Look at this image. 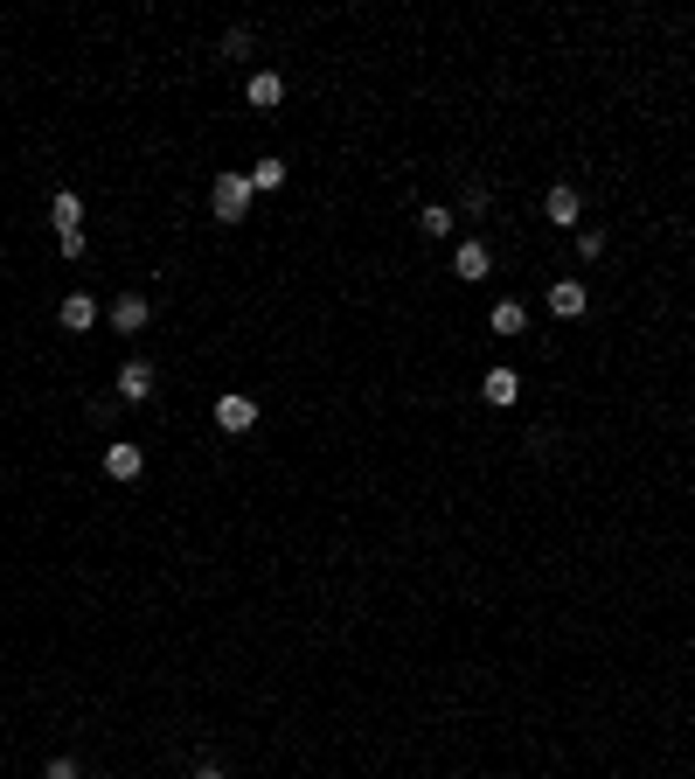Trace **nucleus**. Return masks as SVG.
I'll return each mask as SVG.
<instances>
[{
  "instance_id": "2",
  "label": "nucleus",
  "mask_w": 695,
  "mask_h": 779,
  "mask_svg": "<svg viewBox=\"0 0 695 779\" xmlns=\"http://www.w3.org/2000/svg\"><path fill=\"white\" fill-rule=\"evenodd\" d=\"M49 223H56V244H63V258H84V202H77L70 188L49 202Z\"/></svg>"
},
{
  "instance_id": "14",
  "label": "nucleus",
  "mask_w": 695,
  "mask_h": 779,
  "mask_svg": "<svg viewBox=\"0 0 695 779\" xmlns=\"http://www.w3.org/2000/svg\"><path fill=\"white\" fill-rule=\"evenodd\" d=\"M417 230H424V237H452V209H438V202H431V209L417 216Z\"/></svg>"
},
{
  "instance_id": "12",
  "label": "nucleus",
  "mask_w": 695,
  "mask_h": 779,
  "mask_svg": "<svg viewBox=\"0 0 695 779\" xmlns=\"http://www.w3.org/2000/svg\"><path fill=\"white\" fill-rule=\"evenodd\" d=\"M244 98H251V105H258V112H272L278 98H285V84H278V70H258V77H251V91H244Z\"/></svg>"
},
{
  "instance_id": "16",
  "label": "nucleus",
  "mask_w": 695,
  "mask_h": 779,
  "mask_svg": "<svg viewBox=\"0 0 695 779\" xmlns=\"http://www.w3.org/2000/svg\"><path fill=\"white\" fill-rule=\"evenodd\" d=\"M42 779H84V766H77V759H49V773Z\"/></svg>"
},
{
  "instance_id": "7",
  "label": "nucleus",
  "mask_w": 695,
  "mask_h": 779,
  "mask_svg": "<svg viewBox=\"0 0 695 779\" xmlns=\"http://www.w3.org/2000/svg\"><path fill=\"white\" fill-rule=\"evenodd\" d=\"M584 307H591V293H584L577 279H556V286H550V313H556V320H577Z\"/></svg>"
},
{
  "instance_id": "11",
  "label": "nucleus",
  "mask_w": 695,
  "mask_h": 779,
  "mask_svg": "<svg viewBox=\"0 0 695 779\" xmlns=\"http://www.w3.org/2000/svg\"><path fill=\"white\" fill-rule=\"evenodd\" d=\"M146 320H153V307H146V300H139V293H126V300H119V307H112V327H119V334H139V327H146Z\"/></svg>"
},
{
  "instance_id": "10",
  "label": "nucleus",
  "mask_w": 695,
  "mask_h": 779,
  "mask_svg": "<svg viewBox=\"0 0 695 779\" xmlns=\"http://www.w3.org/2000/svg\"><path fill=\"white\" fill-rule=\"evenodd\" d=\"M139 467H146L139 446H105V473H112V480H139Z\"/></svg>"
},
{
  "instance_id": "6",
  "label": "nucleus",
  "mask_w": 695,
  "mask_h": 779,
  "mask_svg": "<svg viewBox=\"0 0 695 779\" xmlns=\"http://www.w3.org/2000/svg\"><path fill=\"white\" fill-rule=\"evenodd\" d=\"M480 397H487L494 411H508V404L522 397V376H515V369H487V383H480Z\"/></svg>"
},
{
  "instance_id": "5",
  "label": "nucleus",
  "mask_w": 695,
  "mask_h": 779,
  "mask_svg": "<svg viewBox=\"0 0 695 779\" xmlns=\"http://www.w3.org/2000/svg\"><path fill=\"white\" fill-rule=\"evenodd\" d=\"M487 272H494V251H487V244H459V251H452V279H487Z\"/></svg>"
},
{
  "instance_id": "4",
  "label": "nucleus",
  "mask_w": 695,
  "mask_h": 779,
  "mask_svg": "<svg viewBox=\"0 0 695 779\" xmlns=\"http://www.w3.org/2000/svg\"><path fill=\"white\" fill-rule=\"evenodd\" d=\"M543 216H550V223H563V230L584 216V202H577V188H570V181H556L550 195H543Z\"/></svg>"
},
{
  "instance_id": "9",
  "label": "nucleus",
  "mask_w": 695,
  "mask_h": 779,
  "mask_svg": "<svg viewBox=\"0 0 695 779\" xmlns=\"http://www.w3.org/2000/svg\"><path fill=\"white\" fill-rule=\"evenodd\" d=\"M56 320H63V327H70V334H84V327H91V320H98V300H91V293H70V300H63V307H56Z\"/></svg>"
},
{
  "instance_id": "17",
  "label": "nucleus",
  "mask_w": 695,
  "mask_h": 779,
  "mask_svg": "<svg viewBox=\"0 0 695 779\" xmlns=\"http://www.w3.org/2000/svg\"><path fill=\"white\" fill-rule=\"evenodd\" d=\"M188 779H223V773H216V766H195V773H188Z\"/></svg>"
},
{
  "instance_id": "13",
  "label": "nucleus",
  "mask_w": 695,
  "mask_h": 779,
  "mask_svg": "<svg viewBox=\"0 0 695 779\" xmlns=\"http://www.w3.org/2000/svg\"><path fill=\"white\" fill-rule=\"evenodd\" d=\"M522 327H529L522 300H501V307H494V334H522Z\"/></svg>"
},
{
  "instance_id": "1",
  "label": "nucleus",
  "mask_w": 695,
  "mask_h": 779,
  "mask_svg": "<svg viewBox=\"0 0 695 779\" xmlns=\"http://www.w3.org/2000/svg\"><path fill=\"white\" fill-rule=\"evenodd\" d=\"M251 195H258V188H251V174H237V167H230V174H216V188H209V209H216V223H244Z\"/></svg>"
},
{
  "instance_id": "8",
  "label": "nucleus",
  "mask_w": 695,
  "mask_h": 779,
  "mask_svg": "<svg viewBox=\"0 0 695 779\" xmlns=\"http://www.w3.org/2000/svg\"><path fill=\"white\" fill-rule=\"evenodd\" d=\"M119 397H126V404H146V397H153V362H126V369H119Z\"/></svg>"
},
{
  "instance_id": "3",
  "label": "nucleus",
  "mask_w": 695,
  "mask_h": 779,
  "mask_svg": "<svg viewBox=\"0 0 695 779\" xmlns=\"http://www.w3.org/2000/svg\"><path fill=\"white\" fill-rule=\"evenodd\" d=\"M216 425H223L230 439H244V432L258 425V397H244V390H223V397H216Z\"/></svg>"
},
{
  "instance_id": "15",
  "label": "nucleus",
  "mask_w": 695,
  "mask_h": 779,
  "mask_svg": "<svg viewBox=\"0 0 695 779\" xmlns=\"http://www.w3.org/2000/svg\"><path fill=\"white\" fill-rule=\"evenodd\" d=\"M278 181H285V160H258L251 167V188H278Z\"/></svg>"
}]
</instances>
